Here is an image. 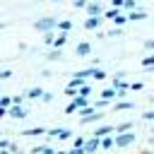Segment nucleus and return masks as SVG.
I'll list each match as a JSON object with an SVG mask.
<instances>
[{"label": "nucleus", "mask_w": 154, "mask_h": 154, "mask_svg": "<svg viewBox=\"0 0 154 154\" xmlns=\"http://www.w3.org/2000/svg\"><path fill=\"white\" fill-rule=\"evenodd\" d=\"M135 140V135H130V132H125V135H120V137H116V144L118 147H125V144H130Z\"/></svg>", "instance_id": "7ed1b4c3"}, {"label": "nucleus", "mask_w": 154, "mask_h": 154, "mask_svg": "<svg viewBox=\"0 0 154 154\" xmlns=\"http://www.w3.org/2000/svg\"><path fill=\"white\" fill-rule=\"evenodd\" d=\"M24 135H29V137H34V135H43V128H31V130H26Z\"/></svg>", "instance_id": "1a4fd4ad"}, {"label": "nucleus", "mask_w": 154, "mask_h": 154, "mask_svg": "<svg viewBox=\"0 0 154 154\" xmlns=\"http://www.w3.org/2000/svg\"><path fill=\"white\" fill-rule=\"evenodd\" d=\"M89 51H91V46H89V43H79V46H77V53H79V55H87Z\"/></svg>", "instance_id": "0eeeda50"}, {"label": "nucleus", "mask_w": 154, "mask_h": 154, "mask_svg": "<svg viewBox=\"0 0 154 154\" xmlns=\"http://www.w3.org/2000/svg\"><path fill=\"white\" fill-rule=\"evenodd\" d=\"M55 24H58V22H55L53 17H46V19H38V22H36L34 26H36L38 31H48V29H53Z\"/></svg>", "instance_id": "f257e3e1"}, {"label": "nucleus", "mask_w": 154, "mask_h": 154, "mask_svg": "<svg viewBox=\"0 0 154 154\" xmlns=\"http://www.w3.org/2000/svg\"><path fill=\"white\" fill-rule=\"evenodd\" d=\"M152 65H154V55L152 58H144V67H152Z\"/></svg>", "instance_id": "6ab92c4d"}, {"label": "nucleus", "mask_w": 154, "mask_h": 154, "mask_svg": "<svg viewBox=\"0 0 154 154\" xmlns=\"http://www.w3.org/2000/svg\"><path fill=\"white\" fill-rule=\"evenodd\" d=\"M96 2H99V0H96Z\"/></svg>", "instance_id": "a878e982"}, {"label": "nucleus", "mask_w": 154, "mask_h": 154, "mask_svg": "<svg viewBox=\"0 0 154 154\" xmlns=\"http://www.w3.org/2000/svg\"><path fill=\"white\" fill-rule=\"evenodd\" d=\"M144 17H147L144 12H132V14H130V19H144Z\"/></svg>", "instance_id": "f8f14e48"}, {"label": "nucleus", "mask_w": 154, "mask_h": 154, "mask_svg": "<svg viewBox=\"0 0 154 154\" xmlns=\"http://www.w3.org/2000/svg\"><path fill=\"white\" fill-rule=\"evenodd\" d=\"M10 116H12V118H24V116H26V111L17 106V108H12V111H10Z\"/></svg>", "instance_id": "39448f33"}, {"label": "nucleus", "mask_w": 154, "mask_h": 154, "mask_svg": "<svg viewBox=\"0 0 154 154\" xmlns=\"http://www.w3.org/2000/svg\"><path fill=\"white\" fill-rule=\"evenodd\" d=\"M106 132H111V128H108V125H106V128H99V130H96V135H106Z\"/></svg>", "instance_id": "a211bd4d"}, {"label": "nucleus", "mask_w": 154, "mask_h": 154, "mask_svg": "<svg viewBox=\"0 0 154 154\" xmlns=\"http://www.w3.org/2000/svg\"><path fill=\"white\" fill-rule=\"evenodd\" d=\"M116 108H118V111H125V108H132V103H118Z\"/></svg>", "instance_id": "f3484780"}, {"label": "nucleus", "mask_w": 154, "mask_h": 154, "mask_svg": "<svg viewBox=\"0 0 154 154\" xmlns=\"http://www.w3.org/2000/svg\"><path fill=\"white\" fill-rule=\"evenodd\" d=\"M84 106H87V99L79 96V99H75V101L67 106V113H72V111H77V108H84Z\"/></svg>", "instance_id": "f03ea898"}, {"label": "nucleus", "mask_w": 154, "mask_h": 154, "mask_svg": "<svg viewBox=\"0 0 154 154\" xmlns=\"http://www.w3.org/2000/svg\"><path fill=\"white\" fill-rule=\"evenodd\" d=\"M99 22H101L99 17H91V19H87V24H84V26H87V29H94V26H99Z\"/></svg>", "instance_id": "6e6552de"}, {"label": "nucleus", "mask_w": 154, "mask_h": 154, "mask_svg": "<svg viewBox=\"0 0 154 154\" xmlns=\"http://www.w3.org/2000/svg\"><path fill=\"white\" fill-rule=\"evenodd\" d=\"M48 58H51V60H58V58H60V51H53V53H51Z\"/></svg>", "instance_id": "aec40b11"}, {"label": "nucleus", "mask_w": 154, "mask_h": 154, "mask_svg": "<svg viewBox=\"0 0 154 154\" xmlns=\"http://www.w3.org/2000/svg\"><path fill=\"white\" fill-rule=\"evenodd\" d=\"M111 2H113L116 7H120V5H125V0H111Z\"/></svg>", "instance_id": "4be33fe9"}, {"label": "nucleus", "mask_w": 154, "mask_h": 154, "mask_svg": "<svg viewBox=\"0 0 154 154\" xmlns=\"http://www.w3.org/2000/svg\"><path fill=\"white\" fill-rule=\"evenodd\" d=\"M26 96H31V99H36V96H43V91L34 87V89H29V94H26Z\"/></svg>", "instance_id": "9d476101"}, {"label": "nucleus", "mask_w": 154, "mask_h": 154, "mask_svg": "<svg viewBox=\"0 0 154 154\" xmlns=\"http://www.w3.org/2000/svg\"><path fill=\"white\" fill-rule=\"evenodd\" d=\"M65 38H67V36H65V34H60V36L55 38V46H63V43H65Z\"/></svg>", "instance_id": "ddd939ff"}, {"label": "nucleus", "mask_w": 154, "mask_h": 154, "mask_svg": "<svg viewBox=\"0 0 154 154\" xmlns=\"http://www.w3.org/2000/svg\"><path fill=\"white\" fill-rule=\"evenodd\" d=\"M0 154H10V152H0Z\"/></svg>", "instance_id": "393cba45"}, {"label": "nucleus", "mask_w": 154, "mask_h": 154, "mask_svg": "<svg viewBox=\"0 0 154 154\" xmlns=\"http://www.w3.org/2000/svg\"><path fill=\"white\" fill-rule=\"evenodd\" d=\"M96 147H99V140H96V137H94V140H89V142H87V144H84V152H94V149H96Z\"/></svg>", "instance_id": "423d86ee"}, {"label": "nucleus", "mask_w": 154, "mask_h": 154, "mask_svg": "<svg viewBox=\"0 0 154 154\" xmlns=\"http://www.w3.org/2000/svg\"><path fill=\"white\" fill-rule=\"evenodd\" d=\"M5 77H10V70H2L0 72V79H5Z\"/></svg>", "instance_id": "5701e85b"}, {"label": "nucleus", "mask_w": 154, "mask_h": 154, "mask_svg": "<svg viewBox=\"0 0 154 154\" xmlns=\"http://www.w3.org/2000/svg\"><path fill=\"white\" fill-rule=\"evenodd\" d=\"M147 48H154V41H147Z\"/></svg>", "instance_id": "b1692460"}, {"label": "nucleus", "mask_w": 154, "mask_h": 154, "mask_svg": "<svg viewBox=\"0 0 154 154\" xmlns=\"http://www.w3.org/2000/svg\"><path fill=\"white\" fill-rule=\"evenodd\" d=\"M118 130H120V132H125V130H130V123H123V125H118Z\"/></svg>", "instance_id": "412c9836"}, {"label": "nucleus", "mask_w": 154, "mask_h": 154, "mask_svg": "<svg viewBox=\"0 0 154 154\" xmlns=\"http://www.w3.org/2000/svg\"><path fill=\"white\" fill-rule=\"evenodd\" d=\"M113 22H116V24H123V22H125V17H123V14H116V17H113Z\"/></svg>", "instance_id": "4468645a"}, {"label": "nucleus", "mask_w": 154, "mask_h": 154, "mask_svg": "<svg viewBox=\"0 0 154 154\" xmlns=\"http://www.w3.org/2000/svg\"><path fill=\"white\" fill-rule=\"evenodd\" d=\"M113 94H116V91H113V89H106V91H103V101H106V99H111V96H113Z\"/></svg>", "instance_id": "dca6fc26"}, {"label": "nucleus", "mask_w": 154, "mask_h": 154, "mask_svg": "<svg viewBox=\"0 0 154 154\" xmlns=\"http://www.w3.org/2000/svg\"><path fill=\"white\" fill-rule=\"evenodd\" d=\"M51 137H60V140H65V137H70V130H51Z\"/></svg>", "instance_id": "20e7f679"}, {"label": "nucleus", "mask_w": 154, "mask_h": 154, "mask_svg": "<svg viewBox=\"0 0 154 154\" xmlns=\"http://www.w3.org/2000/svg\"><path fill=\"white\" fill-rule=\"evenodd\" d=\"M91 75H94L96 79H103V72H101V70H91Z\"/></svg>", "instance_id": "2eb2a0df"}, {"label": "nucleus", "mask_w": 154, "mask_h": 154, "mask_svg": "<svg viewBox=\"0 0 154 154\" xmlns=\"http://www.w3.org/2000/svg\"><path fill=\"white\" fill-rule=\"evenodd\" d=\"M89 12H91V14H99V12H101L99 2H91V5H89Z\"/></svg>", "instance_id": "9b49d317"}]
</instances>
